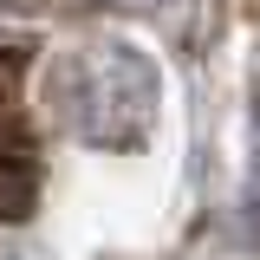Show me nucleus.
Wrapping results in <instances>:
<instances>
[{
  "instance_id": "1",
  "label": "nucleus",
  "mask_w": 260,
  "mask_h": 260,
  "mask_svg": "<svg viewBox=\"0 0 260 260\" xmlns=\"http://www.w3.org/2000/svg\"><path fill=\"white\" fill-rule=\"evenodd\" d=\"M46 111L91 150H143L162 111V78L130 46H85L46 65Z\"/></svg>"
}]
</instances>
